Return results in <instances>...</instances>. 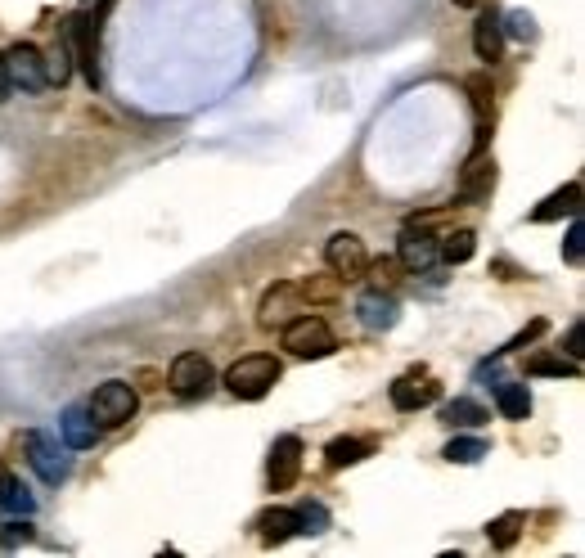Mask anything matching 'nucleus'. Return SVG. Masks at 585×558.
<instances>
[{"label": "nucleus", "instance_id": "1", "mask_svg": "<svg viewBox=\"0 0 585 558\" xmlns=\"http://www.w3.org/2000/svg\"><path fill=\"white\" fill-rule=\"evenodd\" d=\"M279 374H284V365H279L275 356L252 351V356H239L230 369H225V387H230L239 401H261V396L279 383Z\"/></svg>", "mask_w": 585, "mask_h": 558}, {"label": "nucleus", "instance_id": "2", "mask_svg": "<svg viewBox=\"0 0 585 558\" xmlns=\"http://www.w3.org/2000/svg\"><path fill=\"white\" fill-rule=\"evenodd\" d=\"M59 36L72 50V68H81L90 90H99V14H68Z\"/></svg>", "mask_w": 585, "mask_h": 558}, {"label": "nucleus", "instance_id": "3", "mask_svg": "<svg viewBox=\"0 0 585 558\" xmlns=\"http://www.w3.org/2000/svg\"><path fill=\"white\" fill-rule=\"evenodd\" d=\"M284 347L293 351L297 360H320L338 347V338H333V329L320 315H293V320L284 324Z\"/></svg>", "mask_w": 585, "mask_h": 558}, {"label": "nucleus", "instance_id": "4", "mask_svg": "<svg viewBox=\"0 0 585 558\" xmlns=\"http://www.w3.org/2000/svg\"><path fill=\"white\" fill-rule=\"evenodd\" d=\"M135 405H140V396H135L131 383H99L95 396L86 401V410L95 414L99 428H122L126 419H135Z\"/></svg>", "mask_w": 585, "mask_h": 558}, {"label": "nucleus", "instance_id": "5", "mask_svg": "<svg viewBox=\"0 0 585 558\" xmlns=\"http://www.w3.org/2000/svg\"><path fill=\"white\" fill-rule=\"evenodd\" d=\"M23 446H27V464L36 468V477H41L45 486L68 482V473H72V455H63V446L50 437V432H27Z\"/></svg>", "mask_w": 585, "mask_h": 558}, {"label": "nucleus", "instance_id": "6", "mask_svg": "<svg viewBox=\"0 0 585 558\" xmlns=\"http://www.w3.org/2000/svg\"><path fill=\"white\" fill-rule=\"evenodd\" d=\"M167 387L176 396H185V401L207 396V387H212V360H207L203 351H180L167 369Z\"/></svg>", "mask_w": 585, "mask_h": 558}, {"label": "nucleus", "instance_id": "7", "mask_svg": "<svg viewBox=\"0 0 585 558\" xmlns=\"http://www.w3.org/2000/svg\"><path fill=\"white\" fill-rule=\"evenodd\" d=\"M5 77H9V90H23V95H36V90L45 86V68H41V50L27 41L9 45L5 54Z\"/></svg>", "mask_w": 585, "mask_h": 558}, {"label": "nucleus", "instance_id": "8", "mask_svg": "<svg viewBox=\"0 0 585 558\" xmlns=\"http://www.w3.org/2000/svg\"><path fill=\"white\" fill-rule=\"evenodd\" d=\"M324 261H329V270L338 279H365L369 252H365V243H360L351 230H338L329 243H324Z\"/></svg>", "mask_w": 585, "mask_h": 558}, {"label": "nucleus", "instance_id": "9", "mask_svg": "<svg viewBox=\"0 0 585 558\" xmlns=\"http://www.w3.org/2000/svg\"><path fill=\"white\" fill-rule=\"evenodd\" d=\"M297 477H302V441H297V437H279L275 446H270V459H266L270 491H293Z\"/></svg>", "mask_w": 585, "mask_h": 558}, {"label": "nucleus", "instance_id": "10", "mask_svg": "<svg viewBox=\"0 0 585 558\" xmlns=\"http://www.w3.org/2000/svg\"><path fill=\"white\" fill-rule=\"evenodd\" d=\"M396 261H401L405 270H414V275H423V270L437 266V239H432L423 225H405L401 230V243H396Z\"/></svg>", "mask_w": 585, "mask_h": 558}, {"label": "nucleus", "instance_id": "11", "mask_svg": "<svg viewBox=\"0 0 585 558\" xmlns=\"http://www.w3.org/2000/svg\"><path fill=\"white\" fill-rule=\"evenodd\" d=\"M297 311H306V297L297 293V284H275L257 306V320L261 329H284Z\"/></svg>", "mask_w": 585, "mask_h": 558}, {"label": "nucleus", "instance_id": "12", "mask_svg": "<svg viewBox=\"0 0 585 558\" xmlns=\"http://www.w3.org/2000/svg\"><path fill=\"white\" fill-rule=\"evenodd\" d=\"M59 432H63V446H72V450H90L99 441V423H95V414L86 410V405H68L63 410V419H59Z\"/></svg>", "mask_w": 585, "mask_h": 558}, {"label": "nucleus", "instance_id": "13", "mask_svg": "<svg viewBox=\"0 0 585 558\" xmlns=\"http://www.w3.org/2000/svg\"><path fill=\"white\" fill-rule=\"evenodd\" d=\"M495 189V162L473 153V162L464 167V180H459V203H486Z\"/></svg>", "mask_w": 585, "mask_h": 558}, {"label": "nucleus", "instance_id": "14", "mask_svg": "<svg viewBox=\"0 0 585 558\" xmlns=\"http://www.w3.org/2000/svg\"><path fill=\"white\" fill-rule=\"evenodd\" d=\"M356 315H360V324H365V329H374V333L392 329V324H396V297L387 293V288H369V293L356 302Z\"/></svg>", "mask_w": 585, "mask_h": 558}, {"label": "nucleus", "instance_id": "15", "mask_svg": "<svg viewBox=\"0 0 585 558\" xmlns=\"http://www.w3.org/2000/svg\"><path fill=\"white\" fill-rule=\"evenodd\" d=\"M576 212H581V180H567V185L554 189V194H549L540 207H531V221L545 225V221H558V216H576Z\"/></svg>", "mask_w": 585, "mask_h": 558}, {"label": "nucleus", "instance_id": "16", "mask_svg": "<svg viewBox=\"0 0 585 558\" xmlns=\"http://www.w3.org/2000/svg\"><path fill=\"white\" fill-rule=\"evenodd\" d=\"M473 50H477V59L482 63H495L504 54V27H500V18L495 14H482L473 23Z\"/></svg>", "mask_w": 585, "mask_h": 558}, {"label": "nucleus", "instance_id": "17", "mask_svg": "<svg viewBox=\"0 0 585 558\" xmlns=\"http://www.w3.org/2000/svg\"><path fill=\"white\" fill-rule=\"evenodd\" d=\"M441 387L437 383H419V378H396L392 383V405L396 410H423V405L437 401Z\"/></svg>", "mask_w": 585, "mask_h": 558}, {"label": "nucleus", "instance_id": "18", "mask_svg": "<svg viewBox=\"0 0 585 558\" xmlns=\"http://www.w3.org/2000/svg\"><path fill=\"white\" fill-rule=\"evenodd\" d=\"M257 536L266 545H284L288 536H297V513L293 509H266L257 518Z\"/></svg>", "mask_w": 585, "mask_h": 558}, {"label": "nucleus", "instance_id": "19", "mask_svg": "<svg viewBox=\"0 0 585 558\" xmlns=\"http://www.w3.org/2000/svg\"><path fill=\"white\" fill-rule=\"evenodd\" d=\"M0 509H9V513H23V518H32V513H36V500H32V491H27V486L18 482V477L9 473L5 464H0Z\"/></svg>", "mask_w": 585, "mask_h": 558}, {"label": "nucleus", "instance_id": "20", "mask_svg": "<svg viewBox=\"0 0 585 558\" xmlns=\"http://www.w3.org/2000/svg\"><path fill=\"white\" fill-rule=\"evenodd\" d=\"M41 68H45V86H68L72 81V50L63 36L41 54Z\"/></svg>", "mask_w": 585, "mask_h": 558}, {"label": "nucleus", "instance_id": "21", "mask_svg": "<svg viewBox=\"0 0 585 558\" xmlns=\"http://www.w3.org/2000/svg\"><path fill=\"white\" fill-rule=\"evenodd\" d=\"M495 405H500V414L504 419H527L531 414V392H527V383H500L495 387Z\"/></svg>", "mask_w": 585, "mask_h": 558}, {"label": "nucleus", "instance_id": "22", "mask_svg": "<svg viewBox=\"0 0 585 558\" xmlns=\"http://www.w3.org/2000/svg\"><path fill=\"white\" fill-rule=\"evenodd\" d=\"M477 248V234L473 230H450L437 239V261H446V266H459V261H468Z\"/></svg>", "mask_w": 585, "mask_h": 558}, {"label": "nucleus", "instance_id": "23", "mask_svg": "<svg viewBox=\"0 0 585 558\" xmlns=\"http://www.w3.org/2000/svg\"><path fill=\"white\" fill-rule=\"evenodd\" d=\"M441 419H446L450 428H482L491 414H486L477 401H468V396H455V401L441 405Z\"/></svg>", "mask_w": 585, "mask_h": 558}, {"label": "nucleus", "instance_id": "24", "mask_svg": "<svg viewBox=\"0 0 585 558\" xmlns=\"http://www.w3.org/2000/svg\"><path fill=\"white\" fill-rule=\"evenodd\" d=\"M329 468H347V464H360L365 455H374V441H365V437H338V441H329Z\"/></svg>", "mask_w": 585, "mask_h": 558}, {"label": "nucleus", "instance_id": "25", "mask_svg": "<svg viewBox=\"0 0 585 558\" xmlns=\"http://www.w3.org/2000/svg\"><path fill=\"white\" fill-rule=\"evenodd\" d=\"M527 374H536V378H576L581 374V360H572V356H531L527 360Z\"/></svg>", "mask_w": 585, "mask_h": 558}, {"label": "nucleus", "instance_id": "26", "mask_svg": "<svg viewBox=\"0 0 585 558\" xmlns=\"http://www.w3.org/2000/svg\"><path fill=\"white\" fill-rule=\"evenodd\" d=\"M522 522H527L522 513H500V518H495L491 527H486V536H491V545H495V549H509L513 540L522 536Z\"/></svg>", "mask_w": 585, "mask_h": 558}, {"label": "nucleus", "instance_id": "27", "mask_svg": "<svg viewBox=\"0 0 585 558\" xmlns=\"http://www.w3.org/2000/svg\"><path fill=\"white\" fill-rule=\"evenodd\" d=\"M297 531H302V536H320L324 527H329V509H324L320 500H306V504H297Z\"/></svg>", "mask_w": 585, "mask_h": 558}, {"label": "nucleus", "instance_id": "28", "mask_svg": "<svg viewBox=\"0 0 585 558\" xmlns=\"http://www.w3.org/2000/svg\"><path fill=\"white\" fill-rule=\"evenodd\" d=\"M482 455H491V446H486L482 437H455L446 446V459L450 464H477Z\"/></svg>", "mask_w": 585, "mask_h": 558}, {"label": "nucleus", "instance_id": "29", "mask_svg": "<svg viewBox=\"0 0 585 558\" xmlns=\"http://www.w3.org/2000/svg\"><path fill=\"white\" fill-rule=\"evenodd\" d=\"M297 293H302L306 302H333V297H338V275H311L297 284Z\"/></svg>", "mask_w": 585, "mask_h": 558}, {"label": "nucleus", "instance_id": "30", "mask_svg": "<svg viewBox=\"0 0 585 558\" xmlns=\"http://www.w3.org/2000/svg\"><path fill=\"white\" fill-rule=\"evenodd\" d=\"M401 270L405 266L396 257H378V261H369V266H365V275L374 279V288H387V293H392L396 279H401Z\"/></svg>", "mask_w": 585, "mask_h": 558}, {"label": "nucleus", "instance_id": "31", "mask_svg": "<svg viewBox=\"0 0 585 558\" xmlns=\"http://www.w3.org/2000/svg\"><path fill=\"white\" fill-rule=\"evenodd\" d=\"M500 27H504V36H513V41H531V36H536V18H531L527 9H513L509 18H500Z\"/></svg>", "mask_w": 585, "mask_h": 558}, {"label": "nucleus", "instance_id": "32", "mask_svg": "<svg viewBox=\"0 0 585 558\" xmlns=\"http://www.w3.org/2000/svg\"><path fill=\"white\" fill-rule=\"evenodd\" d=\"M545 329H549L545 320H531L527 329H522V333H513V338L504 342V347L495 351V356H509V351H522V347H531V342H536V338H540V333H545Z\"/></svg>", "mask_w": 585, "mask_h": 558}, {"label": "nucleus", "instance_id": "33", "mask_svg": "<svg viewBox=\"0 0 585 558\" xmlns=\"http://www.w3.org/2000/svg\"><path fill=\"white\" fill-rule=\"evenodd\" d=\"M563 257L572 261V266H581V257H585V230H581V221H572V225H567V239H563Z\"/></svg>", "mask_w": 585, "mask_h": 558}, {"label": "nucleus", "instance_id": "34", "mask_svg": "<svg viewBox=\"0 0 585 558\" xmlns=\"http://www.w3.org/2000/svg\"><path fill=\"white\" fill-rule=\"evenodd\" d=\"M18 540H32V527H27V522H9V531H5L0 545H18Z\"/></svg>", "mask_w": 585, "mask_h": 558}, {"label": "nucleus", "instance_id": "35", "mask_svg": "<svg viewBox=\"0 0 585 558\" xmlns=\"http://www.w3.org/2000/svg\"><path fill=\"white\" fill-rule=\"evenodd\" d=\"M581 324H572V329H567V356H572V360H581Z\"/></svg>", "mask_w": 585, "mask_h": 558}, {"label": "nucleus", "instance_id": "36", "mask_svg": "<svg viewBox=\"0 0 585 558\" xmlns=\"http://www.w3.org/2000/svg\"><path fill=\"white\" fill-rule=\"evenodd\" d=\"M9 99V77H5V59H0V104Z\"/></svg>", "mask_w": 585, "mask_h": 558}, {"label": "nucleus", "instance_id": "37", "mask_svg": "<svg viewBox=\"0 0 585 558\" xmlns=\"http://www.w3.org/2000/svg\"><path fill=\"white\" fill-rule=\"evenodd\" d=\"M455 5H459V9H477V5H482V0H455Z\"/></svg>", "mask_w": 585, "mask_h": 558}]
</instances>
